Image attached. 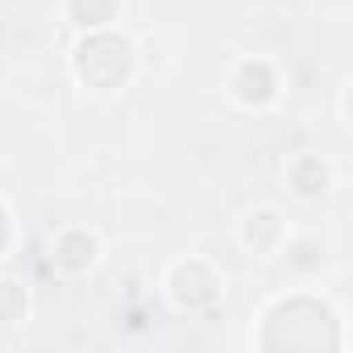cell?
Masks as SVG:
<instances>
[{"label": "cell", "instance_id": "1", "mask_svg": "<svg viewBox=\"0 0 353 353\" xmlns=\"http://www.w3.org/2000/svg\"><path fill=\"white\" fill-rule=\"evenodd\" d=\"M129 42L112 38V34H100L92 42H83L79 50V75L92 83V88H117L125 75H129Z\"/></svg>", "mask_w": 353, "mask_h": 353}, {"label": "cell", "instance_id": "2", "mask_svg": "<svg viewBox=\"0 0 353 353\" xmlns=\"http://www.w3.org/2000/svg\"><path fill=\"white\" fill-rule=\"evenodd\" d=\"M174 295L196 307V303H208L216 295V283H212V274L200 262H192V266H183L179 274H174Z\"/></svg>", "mask_w": 353, "mask_h": 353}, {"label": "cell", "instance_id": "3", "mask_svg": "<svg viewBox=\"0 0 353 353\" xmlns=\"http://www.w3.org/2000/svg\"><path fill=\"white\" fill-rule=\"evenodd\" d=\"M92 237H83V233H71V237H63V245H59V262L67 266V270H83L88 262H92Z\"/></svg>", "mask_w": 353, "mask_h": 353}, {"label": "cell", "instance_id": "4", "mask_svg": "<svg viewBox=\"0 0 353 353\" xmlns=\"http://www.w3.org/2000/svg\"><path fill=\"white\" fill-rule=\"evenodd\" d=\"M291 179H295V188L303 192V196H316V192H324V166H320V158H299V166L291 170Z\"/></svg>", "mask_w": 353, "mask_h": 353}, {"label": "cell", "instance_id": "5", "mask_svg": "<svg viewBox=\"0 0 353 353\" xmlns=\"http://www.w3.org/2000/svg\"><path fill=\"white\" fill-rule=\"evenodd\" d=\"M270 88H274V79H270V71H266L262 63H254V67L241 71V96H245V100H266Z\"/></svg>", "mask_w": 353, "mask_h": 353}, {"label": "cell", "instance_id": "6", "mask_svg": "<svg viewBox=\"0 0 353 353\" xmlns=\"http://www.w3.org/2000/svg\"><path fill=\"white\" fill-rule=\"evenodd\" d=\"M71 9H75V17L83 26H100L112 13V0H71Z\"/></svg>", "mask_w": 353, "mask_h": 353}, {"label": "cell", "instance_id": "7", "mask_svg": "<svg viewBox=\"0 0 353 353\" xmlns=\"http://www.w3.org/2000/svg\"><path fill=\"white\" fill-rule=\"evenodd\" d=\"M0 245H5V216H0Z\"/></svg>", "mask_w": 353, "mask_h": 353}]
</instances>
